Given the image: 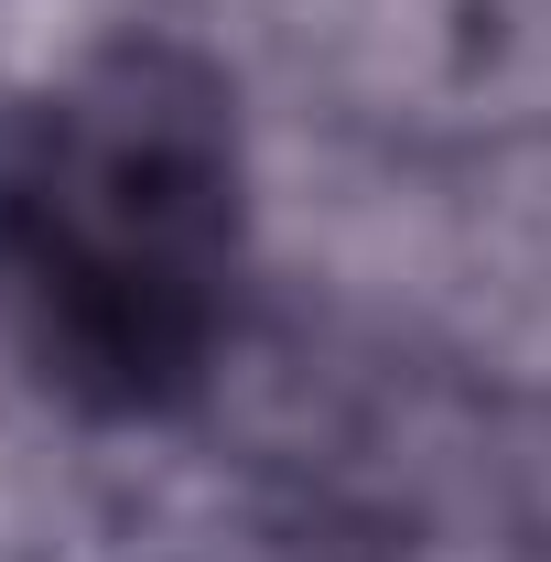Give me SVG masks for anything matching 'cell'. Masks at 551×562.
I'll return each mask as SVG.
<instances>
[{
  "instance_id": "6da1fadb",
  "label": "cell",
  "mask_w": 551,
  "mask_h": 562,
  "mask_svg": "<svg viewBox=\"0 0 551 562\" xmlns=\"http://www.w3.org/2000/svg\"><path fill=\"white\" fill-rule=\"evenodd\" d=\"M0 281L76 412H184L238 292L227 76L131 33L44 87L0 151Z\"/></svg>"
}]
</instances>
